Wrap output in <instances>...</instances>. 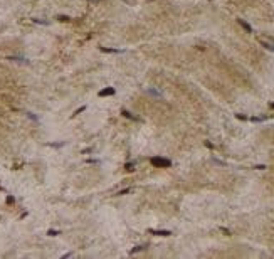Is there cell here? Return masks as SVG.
Returning <instances> with one entry per match:
<instances>
[{"mask_svg": "<svg viewBox=\"0 0 274 259\" xmlns=\"http://www.w3.org/2000/svg\"><path fill=\"white\" fill-rule=\"evenodd\" d=\"M273 42H274V41H273Z\"/></svg>", "mask_w": 274, "mask_h": 259, "instance_id": "cell-13", "label": "cell"}, {"mask_svg": "<svg viewBox=\"0 0 274 259\" xmlns=\"http://www.w3.org/2000/svg\"><path fill=\"white\" fill-rule=\"evenodd\" d=\"M237 22H239V25L242 27V29H244L246 32H252V27L249 25V24H247L246 20H244V19H237Z\"/></svg>", "mask_w": 274, "mask_h": 259, "instance_id": "cell-3", "label": "cell"}, {"mask_svg": "<svg viewBox=\"0 0 274 259\" xmlns=\"http://www.w3.org/2000/svg\"><path fill=\"white\" fill-rule=\"evenodd\" d=\"M57 19H59V20H69V17H67V15H57Z\"/></svg>", "mask_w": 274, "mask_h": 259, "instance_id": "cell-9", "label": "cell"}, {"mask_svg": "<svg viewBox=\"0 0 274 259\" xmlns=\"http://www.w3.org/2000/svg\"><path fill=\"white\" fill-rule=\"evenodd\" d=\"M261 46H264L266 49H269V51H273V52H274V44H269V42H264V41H261Z\"/></svg>", "mask_w": 274, "mask_h": 259, "instance_id": "cell-7", "label": "cell"}, {"mask_svg": "<svg viewBox=\"0 0 274 259\" xmlns=\"http://www.w3.org/2000/svg\"><path fill=\"white\" fill-rule=\"evenodd\" d=\"M151 165L160 167V168H166V167H172V162L168 158H161V156H153L151 158Z\"/></svg>", "mask_w": 274, "mask_h": 259, "instance_id": "cell-1", "label": "cell"}, {"mask_svg": "<svg viewBox=\"0 0 274 259\" xmlns=\"http://www.w3.org/2000/svg\"><path fill=\"white\" fill-rule=\"evenodd\" d=\"M151 234H155V236H170V231H155V229H150Z\"/></svg>", "mask_w": 274, "mask_h": 259, "instance_id": "cell-4", "label": "cell"}, {"mask_svg": "<svg viewBox=\"0 0 274 259\" xmlns=\"http://www.w3.org/2000/svg\"><path fill=\"white\" fill-rule=\"evenodd\" d=\"M148 93H150V94H153V96H156V98H163L160 91H155V89H148Z\"/></svg>", "mask_w": 274, "mask_h": 259, "instance_id": "cell-8", "label": "cell"}, {"mask_svg": "<svg viewBox=\"0 0 274 259\" xmlns=\"http://www.w3.org/2000/svg\"><path fill=\"white\" fill-rule=\"evenodd\" d=\"M101 51H103V52H116V54H119V52H124L123 49H106V47H101Z\"/></svg>", "mask_w": 274, "mask_h": 259, "instance_id": "cell-6", "label": "cell"}, {"mask_svg": "<svg viewBox=\"0 0 274 259\" xmlns=\"http://www.w3.org/2000/svg\"><path fill=\"white\" fill-rule=\"evenodd\" d=\"M114 93H116L114 88H106V89H103V91H99V96H101V98H104V96H113Z\"/></svg>", "mask_w": 274, "mask_h": 259, "instance_id": "cell-2", "label": "cell"}, {"mask_svg": "<svg viewBox=\"0 0 274 259\" xmlns=\"http://www.w3.org/2000/svg\"><path fill=\"white\" fill-rule=\"evenodd\" d=\"M271 108H273V109H274V103H271Z\"/></svg>", "mask_w": 274, "mask_h": 259, "instance_id": "cell-12", "label": "cell"}, {"mask_svg": "<svg viewBox=\"0 0 274 259\" xmlns=\"http://www.w3.org/2000/svg\"><path fill=\"white\" fill-rule=\"evenodd\" d=\"M47 234H49V236H57V234H59V231H49Z\"/></svg>", "mask_w": 274, "mask_h": 259, "instance_id": "cell-10", "label": "cell"}, {"mask_svg": "<svg viewBox=\"0 0 274 259\" xmlns=\"http://www.w3.org/2000/svg\"><path fill=\"white\" fill-rule=\"evenodd\" d=\"M89 2H93V4H98V2H101V0H89Z\"/></svg>", "mask_w": 274, "mask_h": 259, "instance_id": "cell-11", "label": "cell"}, {"mask_svg": "<svg viewBox=\"0 0 274 259\" xmlns=\"http://www.w3.org/2000/svg\"><path fill=\"white\" fill-rule=\"evenodd\" d=\"M123 114L126 116V118H131V119H134V121H140V118H136V116H133V114L129 113L128 109H123Z\"/></svg>", "mask_w": 274, "mask_h": 259, "instance_id": "cell-5", "label": "cell"}]
</instances>
